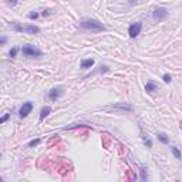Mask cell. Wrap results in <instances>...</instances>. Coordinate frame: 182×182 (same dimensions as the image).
I'll use <instances>...</instances> for the list:
<instances>
[{"instance_id":"cell-1","label":"cell","mask_w":182,"mask_h":182,"mask_svg":"<svg viewBox=\"0 0 182 182\" xmlns=\"http://www.w3.org/2000/svg\"><path fill=\"white\" fill-rule=\"evenodd\" d=\"M80 27L84 30H88V31H94V33H98V31H104L105 30V26L103 23H100L98 20H95V19H84L80 23Z\"/></svg>"},{"instance_id":"cell-2","label":"cell","mask_w":182,"mask_h":182,"mask_svg":"<svg viewBox=\"0 0 182 182\" xmlns=\"http://www.w3.org/2000/svg\"><path fill=\"white\" fill-rule=\"evenodd\" d=\"M10 27H12L14 31L17 33H24V34H37L40 33V27L33 24H20V23H10Z\"/></svg>"},{"instance_id":"cell-3","label":"cell","mask_w":182,"mask_h":182,"mask_svg":"<svg viewBox=\"0 0 182 182\" xmlns=\"http://www.w3.org/2000/svg\"><path fill=\"white\" fill-rule=\"evenodd\" d=\"M21 53L24 54V56H27V57H42V51L38 49H36V47H33V46L30 44H26L21 47Z\"/></svg>"},{"instance_id":"cell-4","label":"cell","mask_w":182,"mask_h":182,"mask_svg":"<svg viewBox=\"0 0 182 182\" xmlns=\"http://www.w3.org/2000/svg\"><path fill=\"white\" fill-rule=\"evenodd\" d=\"M169 16V12L165 7H155L152 12V19L155 21H162Z\"/></svg>"},{"instance_id":"cell-5","label":"cell","mask_w":182,"mask_h":182,"mask_svg":"<svg viewBox=\"0 0 182 182\" xmlns=\"http://www.w3.org/2000/svg\"><path fill=\"white\" fill-rule=\"evenodd\" d=\"M141 30H142V23L141 21H136V23H133V24L128 27V34L131 38H135L138 34L141 33Z\"/></svg>"},{"instance_id":"cell-6","label":"cell","mask_w":182,"mask_h":182,"mask_svg":"<svg viewBox=\"0 0 182 182\" xmlns=\"http://www.w3.org/2000/svg\"><path fill=\"white\" fill-rule=\"evenodd\" d=\"M31 110H33V103H30V101L23 103V105H21L20 110H19V117H20V118H26V117L31 112Z\"/></svg>"},{"instance_id":"cell-7","label":"cell","mask_w":182,"mask_h":182,"mask_svg":"<svg viewBox=\"0 0 182 182\" xmlns=\"http://www.w3.org/2000/svg\"><path fill=\"white\" fill-rule=\"evenodd\" d=\"M61 94H63V87H54V88H51V90L49 91L47 97H49L51 101H56Z\"/></svg>"},{"instance_id":"cell-8","label":"cell","mask_w":182,"mask_h":182,"mask_svg":"<svg viewBox=\"0 0 182 182\" xmlns=\"http://www.w3.org/2000/svg\"><path fill=\"white\" fill-rule=\"evenodd\" d=\"M93 66H94V60H93V58H87V60H83V61H81V68H84V70L91 68Z\"/></svg>"},{"instance_id":"cell-9","label":"cell","mask_w":182,"mask_h":182,"mask_svg":"<svg viewBox=\"0 0 182 182\" xmlns=\"http://www.w3.org/2000/svg\"><path fill=\"white\" fill-rule=\"evenodd\" d=\"M50 112H51V107H43L42 108V111H40V121H43L47 115H50Z\"/></svg>"},{"instance_id":"cell-10","label":"cell","mask_w":182,"mask_h":182,"mask_svg":"<svg viewBox=\"0 0 182 182\" xmlns=\"http://www.w3.org/2000/svg\"><path fill=\"white\" fill-rule=\"evenodd\" d=\"M145 90L148 91V93H154V91H157V84L154 83V81H148V83L145 84Z\"/></svg>"},{"instance_id":"cell-11","label":"cell","mask_w":182,"mask_h":182,"mask_svg":"<svg viewBox=\"0 0 182 182\" xmlns=\"http://www.w3.org/2000/svg\"><path fill=\"white\" fill-rule=\"evenodd\" d=\"M157 138H158V141H161L162 144H168L169 142V138H168V135L165 133H159L157 135Z\"/></svg>"},{"instance_id":"cell-12","label":"cell","mask_w":182,"mask_h":182,"mask_svg":"<svg viewBox=\"0 0 182 182\" xmlns=\"http://www.w3.org/2000/svg\"><path fill=\"white\" fill-rule=\"evenodd\" d=\"M171 151H172V154L175 155L177 159H181V151H179L178 147H171Z\"/></svg>"},{"instance_id":"cell-13","label":"cell","mask_w":182,"mask_h":182,"mask_svg":"<svg viewBox=\"0 0 182 182\" xmlns=\"http://www.w3.org/2000/svg\"><path fill=\"white\" fill-rule=\"evenodd\" d=\"M142 140H144V144H145V147H147V148H152V141L148 140L147 136H142Z\"/></svg>"},{"instance_id":"cell-14","label":"cell","mask_w":182,"mask_h":182,"mask_svg":"<svg viewBox=\"0 0 182 182\" xmlns=\"http://www.w3.org/2000/svg\"><path fill=\"white\" fill-rule=\"evenodd\" d=\"M17 53H19V49H17V47H13V49L9 51V56H10V57H16Z\"/></svg>"},{"instance_id":"cell-15","label":"cell","mask_w":182,"mask_h":182,"mask_svg":"<svg viewBox=\"0 0 182 182\" xmlns=\"http://www.w3.org/2000/svg\"><path fill=\"white\" fill-rule=\"evenodd\" d=\"M40 144V138H37V140H33L29 142V148H33V147H36V145Z\"/></svg>"},{"instance_id":"cell-16","label":"cell","mask_w":182,"mask_h":182,"mask_svg":"<svg viewBox=\"0 0 182 182\" xmlns=\"http://www.w3.org/2000/svg\"><path fill=\"white\" fill-rule=\"evenodd\" d=\"M141 179L147 181V169L145 168H141Z\"/></svg>"},{"instance_id":"cell-17","label":"cell","mask_w":182,"mask_h":182,"mask_svg":"<svg viewBox=\"0 0 182 182\" xmlns=\"http://www.w3.org/2000/svg\"><path fill=\"white\" fill-rule=\"evenodd\" d=\"M10 118V114H4L3 117H0V124H3V122H6V121Z\"/></svg>"},{"instance_id":"cell-18","label":"cell","mask_w":182,"mask_h":182,"mask_svg":"<svg viewBox=\"0 0 182 182\" xmlns=\"http://www.w3.org/2000/svg\"><path fill=\"white\" fill-rule=\"evenodd\" d=\"M162 80H164V81H165V83L168 84V83H171V80H172V78H171V75H169V74H164Z\"/></svg>"},{"instance_id":"cell-19","label":"cell","mask_w":182,"mask_h":182,"mask_svg":"<svg viewBox=\"0 0 182 182\" xmlns=\"http://www.w3.org/2000/svg\"><path fill=\"white\" fill-rule=\"evenodd\" d=\"M37 17H38V13H36V12H34V13H30V14H29V19H30V20H36Z\"/></svg>"},{"instance_id":"cell-20","label":"cell","mask_w":182,"mask_h":182,"mask_svg":"<svg viewBox=\"0 0 182 182\" xmlns=\"http://www.w3.org/2000/svg\"><path fill=\"white\" fill-rule=\"evenodd\" d=\"M7 43V37H0V46H3Z\"/></svg>"},{"instance_id":"cell-21","label":"cell","mask_w":182,"mask_h":182,"mask_svg":"<svg viewBox=\"0 0 182 182\" xmlns=\"http://www.w3.org/2000/svg\"><path fill=\"white\" fill-rule=\"evenodd\" d=\"M7 3L10 4V6H16V4H17V0H7Z\"/></svg>"},{"instance_id":"cell-22","label":"cell","mask_w":182,"mask_h":182,"mask_svg":"<svg viewBox=\"0 0 182 182\" xmlns=\"http://www.w3.org/2000/svg\"><path fill=\"white\" fill-rule=\"evenodd\" d=\"M100 68H101V73H105V71H108V67L107 66H101Z\"/></svg>"},{"instance_id":"cell-23","label":"cell","mask_w":182,"mask_h":182,"mask_svg":"<svg viewBox=\"0 0 182 182\" xmlns=\"http://www.w3.org/2000/svg\"><path fill=\"white\" fill-rule=\"evenodd\" d=\"M49 14H50V10H44V12L42 13V16H44V17H46V16H49Z\"/></svg>"},{"instance_id":"cell-24","label":"cell","mask_w":182,"mask_h":182,"mask_svg":"<svg viewBox=\"0 0 182 182\" xmlns=\"http://www.w3.org/2000/svg\"><path fill=\"white\" fill-rule=\"evenodd\" d=\"M138 0H129V4H135Z\"/></svg>"},{"instance_id":"cell-25","label":"cell","mask_w":182,"mask_h":182,"mask_svg":"<svg viewBox=\"0 0 182 182\" xmlns=\"http://www.w3.org/2000/svg\"><path fill=\"white\" fill-rule=\"evenodd\" d=\"M2 181H3V179H2V177H0V182H2Z\"/></svg>"},{"instance_id":"cell-26","label":"cell","mask_w":182,"mask_h":182,"mask_svg":"<svg viewBox=\"0 0 182 182\" xmlns=\"http://www.w3.org/2000/svg\"><path fill=\"white\" fill-rule=\"evenodd\" d=\"M0 157H2V154H0Z\"/></svg>"}]
</instances>
